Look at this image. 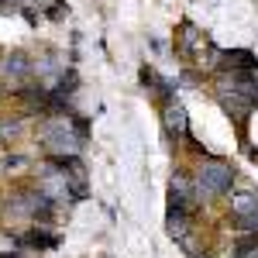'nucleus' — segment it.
I'll list each match as a JSON object with an SVG mask.
<instances>
[{"label":"nucleus","instance_id":"7","mask_svg":"<svg viewBox=\"0 0 258 258\" xmlns=\"http://www.w3.org/2000/svg\"><path fill=\"white\" fill-rule=\"evenodd\" d=\"M258 210V193L255 189H238V193H234V197H231V214H234V217H251V214H255Z\"/></svg>","mask_w":258,"mask_h":258},{"label":"nucleus","instance_id":"3","mask_svg":"<svg viewBox=\"0 0 258 258\" xmlns=\"http://www.w3.org/2000/svg\"><path fill=\"white\" fill-rule=\"evenodd\" d=\"M169 189H172V203H176V207H182V210H197L200 193H197V182L186 176V172H176L172 182H169Z\"/></svg>","mask_w":258,"mask_h":258},{"label":"nucleus","instance_id":"8","mask_svg":"<svg viewBox=\"0 0 258 258\" xmlns=\"http://www.w3.org/2000/svg\"><path fill=\"white\" fill-rule=\"evenodd\" d=\"M220 69H255V55L248 52V48H231V52H224L220 55Z\"/></svg>","mask_w":258,"mask_h":258},{"label":"nucleus","instance_id":"1","mask_svg":"<svg viewBox=\"0 0 258 258\" xmlns=\"http://www.w3.org/2000/svg\"><path fill=\"white\" fill-rule=\"evenodd\" d=\"M193 182H197L200 200L203 197H220V193H227V189L234 186V169H231L227 162H220V159H210V162L200 165V176L193 179Z\"/></svg>","mask_w":258,"mask_h":258},{"label":"nucleus","instance_id":"9","mask_svg":"<svg viewBox=\"0 0 258 258\" xmlns=\"http://www.w3.org/2000/svg\"><path fill=\"white\" fill-rule=\"evenodd\" d=\"M165 227H169V234L172 238H186V231H189V210H182V207H169V217H165Z\"/></svg>","mask_w":258,"mask_h":258},{"label":"nucleus","instance_id":"11","mask_svg":"<svg viewBox=\"0 0 258 258\" xmlns=\"http://www.w3.org/2000/svg\"><path fill=\"white\" fill-rule=\"evenodd\" d=\"M241 227H244V231H255V234H258V210L251 214V217H241Z\"/></svg>","mask_w":258,"mask_h":258},{"label":"nucleus","instance_id":"12","mask_svg":"<svg viewBox=\"0 0 258 258\" xmlns=\"http://www.w3.org/2000/svg\"><path fill=\"white\" fill-rule=\"evenodd\" d=\"M18 131H21L18 120H11V124H0V135H4V138H7V135H18Z\"/></svg>","mask_w":258,"mask_h":258},{"label":"nucleus","instance_id":"5","mask_svg":"<svg viewBox=\"0 0 258 258\" xmlns=\"http://www.w3.org/2000/svg\"><path fill=\"white\" fill-rule=\"evenodd\" d=\"M207 45H210V41H207V35H200L197 24H182V28H179V48H182L186 55H197Z\"/></svg>","mask_w":258,"mask_h":258},{"label":"nucleus","instance_id":"13","mask_svg":"<svg viewBox=\"0 0 258 258\" xmlns=\"http://www.w3.org/2000/svg\"><path fill=\"white\" fill-rule=\"evenodd\" d=\"M0 258H18V255H0Z\"/></svg>","mask_w":258,"mask_h":258},{"label":"nucleus","instance_id":"10","mask_svg":"<svg viewBox=\"0 0 258 258\" xmlns=\"http://www.w3.org/2000/svg\"><path fill=\"white\" fill-rule=\"evenodd\" d=\"M21 241H28V244H38V248H55V244H59V238H55V234H48V231H38V227H35V231H28V234H24Z\"/></svg>","mask_w":258,"mask_h":258},{"label":"nucleus","instance_id":"2","mask_svg":"<svg viewBox=\"0 0 258 258\" xmlns=\"http://www.w3.org/2000/svg\"><path fill=\"white\" fill-rule=\"evenodd\" d=\"M38 189L45 193V197L52 200V203H62V200L76 197V189H73V182H69V176L62 172L55 162H48L45 169L38 172Z\"/></svg>","mask_w":258,"mask_h":258},{"label":"nucleus","instance_id":"6","mask_svg":"<svg viewBox=\"0 0 258 258\" xmlns=\"http://www.w3.org/2000/svg\"><path fill=\"white\" fill-rule=\"evenodd\" d=\"M0 73H4L7 80H24V76L31 73V59H28L24 52H11L7 59L0 62Z\"/></svg>","mask_w":258,"mask_h":258},{"label":"nucleus","instance_id":"4","mask_svg":"<svg viewBox=\"0 0 258 258\" xmlns=\"http://www.w3.org/2000/svg\"><path fill=\"white\" fill-rule=\"evenodd\" d=\"M162 120H165V131L169 135H176V138H186L189 135V117H186V107L182 103H165Z\"/></svg>","mask_w":258,"mask_h":258}]
</instances>
